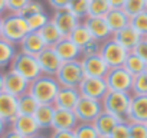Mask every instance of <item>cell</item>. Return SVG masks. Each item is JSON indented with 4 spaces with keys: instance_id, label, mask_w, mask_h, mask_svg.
<instances>
[{
    "instance_id": "44",
    "label": "cell",
    "mask_w": 147,
    "mask_h": 138,
    "mask_svg": "<svg viewBox=\"0 0 147 138\" xmlns=\"http://www.w3.org/2000/svg\"><path fill=\"white\" fill-rule=\"evenodd\" d=\"M71 0H48L49 6L53 9V10H63L68 7Z\"/></svg>"
},
{
    "instance_id": "43",
    "label": "cell",
    "mask_w": 147,
    "mask_h": 138,
    "mask_svg": "<svg viewBox=\"0 0 147 138\" xmlns=\"http://www.w3.org/2000/svg\"><path fill=\"white\" fill-rule=\"evenodd\" d=\"M131 52H134L137 56H140V58L147 63V39H146V38H143V39L138 42V45H137Z\"/></svg>"
},
{
    "instance_id": "12",
    "label": "cell",
    "mask_w": 147,
    "mask_h": 138,
    "mask_svg": "<svg viewBox=\"0 0 147 138\" xmlns=\"http://www.w3.org/2000/svg\"><path fill=\"white\" fill-rule=\"evenodd\" d=\"M38 63L40 68L42 75H49V76H55L59 71V68L62 65V60L58 58L56 52L53 50V48H45L38 56Z\"/></svg>"
},
{
    "instance_id": "10",
    "label": "cell",
    "mask_w": 147,
    "mask_h": 138,
    "mask_svg": "<svg viewBox=\"0 0 147 138\" xmlns=\"http://www.w3.org/2000/svg\"><path fill=\"white\" fill-rule=\"evenodd\" d=\"M28 88H29V81L25 79L18 72L12 71V69H7L6 72H3V92H7L18 98L25 92H28Z\"/></svg>"
},
{
    "instance_id": "42",
    "label": "cell",
    "mask_w": 147,
    "mask_h": 138,
    "mask_svg": "<svg viewBox=\"0 0 147 138\" xmlns=\"http://www.w3.org/2000/svg\"><path fill=\"white\" fill-rule=\"evenodd\" d=\"M100 46L101 42L92 39L90 43H87L82 49H81V56H90V55H98L100 53Z\"/></svg>"
},
{
    "instance_id": "5",
    "label": "cell",
    "mask_w": 147,
    "mask_h": 138,
    "mask_svg": "<svg viewBox=\"0 0 147 138\" xmlns=\"http://www.w3.org/2000/svg\"><path fill=\"white\" fill-rule=\"evenodd\" d=\"M9 69L18 72V74L22 75L25 79H28L29 82L33 81V79H36V78H39V76L42 75L36 56L23 53V52H20V50L15 55V58H13V60H12Z\"/></svg>"
},
{
    "instance_id": "34",
    "label": "cell",
    "mask_w": 147,
    "mask_h": 138,
    "mask_svg": "<svg viewBox=\"0 0 147 138\" xmlns=\"http://www.w3.org/2000/svg\"><path fill=\"white\" fill-rule=\"evenodd\" d=\"M74 134H75V138H101V135L98 134V131L92 124L80 122L74 129Z\"/></svg>"
},
{
    "instance_id": "41",
    "label": "cell",
    "mask_w": 147,
    "mask_h": 138,
    "mask_svg": "<svg viewBox=\"0 0 147 138\" xmlns=\"http://www.w3.org/2000/svg\"><path fill=\"white\" fill-rule=\"evenodd\" d=\"M30 0H6V9L9 13H20Z\"/></svg>"
},
{
    "instance_id": "51",
    "label": "cell",
    "mask_w": 147,
    "mask_h": 138,
    "mask_svg": "<svg viewBox=\"0 0 147 138\" xmlns=\"http://www.w3.org/2000/svg\"><path fill=\"white\" fill-rule=\"evenodd\" d=\"M29 138H48V137H46V135H43V134H36V135L29 137Z\"/></svg>"
},
{
    "instance_id": "6",
    "label": "cell",
    "mask_w": 147,
    "mask_h": 138,
    "mask_svg": "<svg viewBox=\"0 0 147 138\" xmlns=\"http://www.w3.org/2000/svg\"><path fill=\"white\" fill-rule=\"evenodd\" d=\"M98 55L102 58V60L107 63L108 68H118V66L124 65L128 50L124 49L120 43H117L113 38H110V39L101 42Z\"/></svg>"
},
{
    "instance_id": "32",
    "label": "cell",
    "mask_w": 147,
    "mask_h": 138,
    "mask_svg": "<svg viewBox=\"0 0 147 138\" xmlns=\"http://www.w3.org/2000/svg\"><path fill=\"white\" fill-rule=\"evenodd\" d=\"M66 9L82 22L88 16V0H71Z\"/></svg>"
},
{
    "instance_id": "7",
    "label": "cell",
    "mask_w": 147,
    "mask_h": 138,
    "mask_svg": "<svg viewBox=\"0 0 147 138\" xmlns=\"http://www.w3.org/2000/svg\"><path fill=\"white\" fill-rule=\"evenodd\" d=\"M133 75L128 74L123 66L118 68H110L107 75L104 76V81L107 84L108 91H117V92H130L133 86Z\"/></svg>"
},
{
    "instance_id": "29",
    "label": "cell",
    "mask_w": 147,
    "mask_h": 138,
    "mask_svg": "<svg viewBox=\"0 0 147 138\" xmlns=\"http://www.w3.org/2000/svg\"><path fill=\"white\" fill-rule=\"evenodd\" d=\"M39 33H40V36H42V39H43V42L46 43V46H49V48H53L63 36H62V33L58 30V27L49 20L40 30H39Z\"/></svg>"
},
{
    "instance_id": "9",
    "label": "cell",
    "mask_w": 147,
    "mask_h": 138,
    "mask_svg": "<svg viewBox=\"0 0 147 138\" xmlns=\"http://www.w3.org/2000/svg\"><path fill=\"white\" fill-rule=\"evenodd\" d=\"M78 91H80L81 96L102 101V98L108 92V88H107L104 78H87L85 76L82 79L81 85L78 86Z\"/></svg>"
},
{
    "instance_id": "40",
    "label": "cell",
    "mask_w": 147,
    "mask_h": 138,
    "mask_svg": "<svg viewBox=\"0 0 147 138\" xmlns=\"http://www.w3.org/2000/svg\"><path fill=\"white\" fill-rule=\"evenodd\" d=\"M111 138H130V127H128V121H120L115 128L113 129Z\"/></svg>"
},
{
    "instance_id": "27",
    "label": "cell",
    "mask_w": 147,
    "mask_h": 138,
    "mask_svg": "<svg viewBox=\"0 0 147 138\" xmlns=\"http://www.w3.org/2000/svg\"><path fill=\"white\" fill-rule=\"evenodd\" d=\"M16 53H18L16 45L7 42L3 38H0V69L9 68Z\"/></svg>"
},
{
    "instance_id": "13",
    "label": "cell",
    "mask_w": 147,
    "mask_h": 138,
    "mask_svg": "<svg viewBox=\"0 0 147 138\" xmlns=\"http://www.w3.org/2000/svg\"><path fill=\"white\" fill-rule=\"evenodd\" d=\"M51 22L58 27V30L62 33V36H69V33L81 23V20L77 16H74L68 9L55 10L53 16L51 17Z\"/></svg>"
},
{
    "instance_id": "26",
    "label": "cell",
    "mask_w": 147,
    "mask_h": 138,
    "mask_svg": "<svg viewBox=\"0 0 147 138\" xmlns=\"http://www.w3.org/2000/svg\"><path fill=\"white\" fill-rule=\"evenodd\" d=\"M123 68L125 69L128 74H131L133 76H137V75H140V74H143L146 71L147 63L140 56H137L134 52H128V55H127V58L124 60Z\"/></svg>"
},
{
    "instance_id": "19",
    "label": "cell",
    "mask_w": 147,
    "mask_h": 138,
    "mask_svg": "<svg viewBox=\"0 0 147 138\" xmlns=\"http://www.w3.org/2000/svg\"><path fill=\"white\" fill-rule=\"evenodd\" d=\"M128 122H147V95H131Z\"/></svg>"
},
{
    "instance_id": "11",
    "label": "cell",
    "mask_w": 147,
    "mask_h": 138,
    "mask_svg": "<svg viewBox=\"0 0 147 138\" xmlns=\"http://www.w3.org/2000/svg\"><path fill=\"white\" fill-rule=\"evenodd\" d=\"M84 75L87 78H104L108 72V66L102 60L100 55H90V56H81L80 59Z\"/></svg>"
},
{
    "instance_id": "39",
    "label": "cell",
    "mask_w": 147,
    "mask_h": 138,
    "mask_svg": "<svg viewBox=\"0 0 147 138\" xmlns=\"http://www.w3.org/2000/svg\"><path fill=\"white\" fill-rule=\"evenodd\" d=\"M130 138H147V125L144 122H128Z\"/></svg>"
},
{
    "instance_id": "8",
    "label": "cell",
    "mask_w": 147,
    "mask_h": 138,
    "mask_svg": "<svg viewBox=\"0 0 147 138\" xmlns=\"http://www.w3.org/2000/svg\"><path fill=\"white\" fill-rule=\"evenodd\" d=\"M102 111L104 109H102L101 101L91 99L87 96H81L75 108H74V112H75L78 122H82V124H92Z\"/></svg>"
},
{
    "instance_id": "21",
    "label": "cell",
    "mask_w": 147,
    "mask_h": 138,
    "mask_svg": "<svg viewBox=\"0 0 147 138\" xmlns=\"http://www.w3.org/2000/svg\"><path fill=\"white\" fill-rule=\"evenodd\" d=\"M113 39H114L117 43H120L124 49H127L128 52H131V50L138 45V42L143 39V36H141L136 29H133V27L128 25V26H125L124 29H121V30L113 33Z\"/></svg>"
},
{
    "instance_id": "28",
    "label": "cell",
    "mask_w": 147,
    "mask_h": 138,
    "mask_svg": "<svg viewBox=\"0 0 147 138\" xmlns=\"http://www.w3.org/2000/svg\"><path fill=\"white\" fill-rule=\"evenodd\" d=\"M74 43H75L80 49H82L87 43H90L94 38H92V35L90 33V30L87 29V26L81 22L75 29H74L71 33H69V36H68Z\"/></svg>"
},
{
    "instance_id": "15",
    "label": "cell",
    "mask_w": 147,
    "mask_h": 138,
    "mask_svg": "<svg viewBox=\"0 0 147 138\" xmlns=\"http://www.w3.org/2000/svg\"><path fill=\"white\" fill-rule=\"evenodd\" d=\"M82 23L87 26L92 38L98 42H104L110 38H113V32L110 30L107 22L104 17H94V16H87Z\"/></svg>"
},
{
    "instance_id": "52",
    "label": "cell",
    "mask_w": 147,
    "mask_h": 138,
    "mask_svg": "<svg viewBox=\"0 0 147 138\" xmlns=\"http://www.w3.org/2000/svg\"><path fill=\"white\" fill-rule=\"evenodd\" d=\"M0 38H2V16H0Z\"/></svg>"
},
{
    "instance_id": "2",
    "label": "cell",
    "mask_w": 147,
    "mask_h": 138,
    "mask_svg": "<svg viewBox=\"0 0 147 138\" xmlns=\"http://www.w3.org/2000/svg\"><path fill=\"white\" fill-rule=\"evenodd\" d=\"M59 88H61V85L58 84L55 76L40 75L39 78L29 82L28 92L39 104H53Z\"/></svg>"
},
{
    "instance_id": "23",
    "label": "cell",
    "mask_w": 147,
    "mask_h": 138,
    "mask_svg": "<svg viewBox=\"0 0 147 138\" xmlns=\"http://www.w3.org/2000/svg\"><path fill=\"white\" fill-rule=\"evenodd\" d=\"M120 121H121V119H118V118L114 117L113 114L102 111V112L95 118V121L92 122V125L95 127V129L98 131V134H100L101 137H107V135H111L113 129L115 128V125H117Z\"/></svg>"
},
{
    "instance_id": "20",
    "label": "cell",
    "mask_w": 147,
    "mask_h": 138,
    "mask_svg": "<svg viewBox=\"0 0 147 138\" xmlns=\"http://www.w3.org/2000/svg\"><path fill=\"white\" fill-rule=\"evenodd\" d=\"M19 46H20V52L28 53V55H32V56H38L45 48H48L46 43L43 42L40 33L39 32H33V30H30L22 39V42L19 43Z\"/></svg>"
},
{
    "instance_id": "45",
    "label": "cell",
    "mask_w": 147,
    "mask_h": 138,
    "mask_svg": "<svg viewBox=\"0 0 147 138\" xmlns=\"http://www.w3.org/2000/svg\"><path fill=\"white\" fill-rule=\"evenodd\" d=\"M48 138H75L74 131H52V134Z\"/></svg>"
},
{
    "instance_id": "22",
    "label": "cell",
    "mask_w": 147,
    "mask_h": 138,
    "mask_svg": "<svg viewBox=\"0 0 147 138\" xmlns=\"http://www.w3.org/2000/svg\"><path fill=\"white\" fill-rule=\"evenodd\" d=\"M18 115V98L7 92H0V118L10 124Z\"/></svg>"
},
{
    "instance_id": "24",
    "label": "cell",
    "mask_w": 147,
    "mask_h": 138,
    "mask_svg": "<svg viewBox=\"0 0 147 138\" xmlns=\"http://www.w3.org/2000/svg\"><path fill=\"white\" fill-rule=\"evenodd\" d=\"M104 19L113 33H115L130 25V17L127 16V13L123 9H110V12L104 16Z\"/></svg>"
},
{
    "instance_id": "56",
    "label": "cell",
    "mask_w": 147,
    "mask_h": 138,
    "mask_svg": "<svg viewBox=\"0 0 147 138\" xmlns=\"http://www.w3.org/2000/svg\"><path fill=\"white\" fill-rule=\"evenodd\" d=\"M146 125H147V122H146Z\"/></svg>"
},
{
    "instance_id": "17",
    "label": "cell",
    "mask_w": 147,
    "mask_h": 138,
    "mask_svg": "<svg viewBox=\"0 0 147 138\" xmlns=\"http://www.w3.org/2000/svg\"><path fill=\"white\" fill-rule=\"evenodd\" d=\"M81 98V94L78 91V88H66V86H61L55 101H53V107L55 108H61V109H72L75 108L78 99Z\"/></svg>"
},
{
    "instance_id": "53",
    "label": "cell",
    "mask_w": 147,
    "mask_h": 138,
    "mask_svg": "<svg viewBox=\"0 0 147 138\" xmlns=\"http://www.w3.org/2000/svg\"><path fill=\"white\" fill-rule=\"evenodd\" d=\"M101 138H111V137H110V135H107V137H101Z\"/></svg>"
},
{
    "instance_id": "48",
    "label": "cell",
    "mask_w": 147,
    "mask_h": 138,
    "mask_svg": "<svg viewBox=\"0 0 147 138\" xmlns=\"http://www.w3.org/2000/svg\"><path fill=\"white\" fill-rule=\"evenodd\" d=\"M7 125H9V124H7L5 119L0 118V137H2V135H3V132L7 129Z\"/></svg>"
},
{
    "instance_id": "18",
    "label": "cell",
    "mask_w": 147,
    "mask_h": 138,
    "mask_svg": "<svg viewBox=\"0 0 147 138\" xmlns=\"http://www.w3.org/2000/svg\"><path fill=\"white\" fill-rule=\"evenodd\" d=\"M53 50L56 52L58 58L62 62H69V60H78L81 59V49L74 43L68 36H63L55 46Z\"/></svg>"
},
{
    "instance_id": "46",
    "label": "cell",
    "mask_w": 147,
    "mask_h": 138,
    "mask_svg": "<svg viewBox=\"0 0 147 138\" xmlns=\"http://www.w3.org/2000/svg\"><path fill=\"white\" fill-rule=\"evenodd\" d=\"M0 138H25V137H23V135H20L19 132H16L15 129L9 128V129H6V131L3 132V135L0 137Z\"/></svg>"
},
{
    "instance_id": "16",
    "label": "cell",
    "mask_w": 147,
    "mask_h": 138,
    "mask_svg": "<svg viewBox=\"0 0 147 138\" xmlns=\"http://www.w3.org/2000/svg\"><path fill=\"white\" fill-rule=\"evenodd\" d=\"M9 125H10L12 129H15L16 132H19L25 138L33 137V135L39 134V131H40V128H39L36 119L33 118V115H22V114H19Z\"/></svg>"
},
{
    "instance_id": "4",
    "label": "cell",
    "mask_w": 147,
    "mask_h": 138,
    "mask_svg": "<svg viewBox=\"0 0 147 138\" xmlns=\"http://www.w3.org/2000/svg\"><path fill=\"white\" fill-rule=\"evenodd\" d=\"M58 84L61 86L66 88H78L85 78L84 71L80 59L78 60H69V62H62L58 74L55 75Z\"/></svg>"
},
{
    "instance_id": "49",
    "label": "cell",
    "mask_w": 147,
    "mask_h": 138,
    "mask_svg": "<svg viewBox=\"0 0 147 138\" xmlns=\"http://www.w3.org/2000/svg\"><path fill=\"white\" fill-rule=\"evenodd\" d=\"M6 0H0V16H2L5 12H6Z\"/></svg>"
},
{
    "instance_id": "3",
    "label": "cell",
    "mask_w": 147,
    "mask_h": 138,
    "mask_svg": "<svg viewBox=\"0 0 147 138\" xmlns=\"http://www.w3.org/2000/svg\"><path fill=\"white\" fill-rule=\"evenodd\" d=\"M102 109L105 112L113 114L121 121H127L128 109L131 104V94L130 92H117V91H108L105 96L101 101Z\"/></svg>"
},
{
    "instance_id": "50",
    "label": "cell",
    "mask_w": 147,
    "mask_h": 138,
    "mask_svg": "<svg viewBox=\"0 0 147 138\" xmlns=\"http://www.w3.org/2000/svg\"><path fill=\"white\" fill-rule=\"evenodd\" d=\"M0 92H3V72L0 71Z\"/></svg>"
},
{
    "instance_id": "25",
    "label": "cell",
    "mask_w": 147,
    "mask_h": 138,
    "mask_svg": "<svg viewBox=\"0 0 147 138\" xmlns=\"http://www.w3.org/2000/svg\"><path fill=\"white\" fill-rule=\"evenodd\" d=\"M53 115H55L53 104H39V107L36 108V111L33 114V118L36 119L40 129H46V128L52 127Z\"/></svg>"
},
{
    "instance_id": "35",
    "label": "cell",
    "mask_w": 147,
    "mask_h": 138,
    "mask_svg": "<svg viewBox=\"0 0 147 138\" xmlns=\"http://www.w3.org/2000/svg\"><path fill=\"white\" fill-rule=\"evenodd\" d=\"M49 20H51V19H49V16L46 15V12L36 13V15H32V16H28V17H26L28 26H29V29L33 30V32H39Z\"/></svg>"
},
{
    "instance_id": "14",
    "label": "cell",
    "mask_w": 147,
    "mask_h": 138,
    "mask_svg": "<svg viewBox=\"0 0 147 138\" xmlns=\"http://www.w3.org/2000/svg\"><path fill=\"white\" fill-rule=\"evenodd\" d=\"M78 119L75 117V112L72 109H61L55 108V115L52 121V129L55 131H74L78 125Z\"/></svg>"
},
{
    "instance_id": "33",
    "label": "cell",
    "mask_w": 147,
    "mask_h": 138,
    "mask_svg": "<svg viewBox=\"0 0 147 138\" xmlns=\"http://www.w3.org/2000/svg\"><path fill=\"white\" fill-rule=\"evenodd\" d=\"M130 26L136 29L143 38L147 36V9L133 17H130Z\"/></svg>"
},
{
    "instance_id": "31",
    "label": "cell",
    "mask_w": 147,
    "mask_h": 138,
    "mask_svg": "<svg viewBox=\"0 0 147 138\" xmlns=\"http://www.w3.org/2000/svg\"><path fill=\"white\" fill-rule=\"evenodd\" d=\"M110 9L108 0H88V16L104 17Z\"/></svg>"
},
{
    "instance_id": "36",
    "label": "cell",
    "mask_w": 147,
    "mask_h": 138,
    "mask_svg": "<svg viewBox=\"0 0 147 138\" xmlns=\"http://www.w3.org/2000/svg\"><path fill=\"white\" fill-rule=\"evenodd\" d=\"M147 9L146 0H125V5L123 7V10L127 13L128 17H133L141 12H144Z\"/></svg>"
},
{
    "instance_id": "47",
    "label": "cell",
    "mask_w": 147,
    "mask_h": 138,
    "mask_svg": "<svg viewBox=\"0 0 147 138\" xmlns=\"http://www.w3.org/2000/svg\"><path fill=\"white\" fill-rule=\"evenodd\" d=\"M111 9H123L125 5V0H108Z\"/></svg>"
},
{
    "instance_id": "1",
    "label": "cell",
    "mask_w": 147,
    "mask_h": 138,
    "mask_svg": "<svg viewBox=\"0 0 147 138\" xmlns=\"http://www.w3.org/2000/svg\"><path fill=\"white\" fill-rule=\"evenodd\" d=\"M30 32L26 17L19 13H7L2 16V38L13 45H19Z\"/></svg>"
},
{
    "instance_id": "54",
    "label": "cell",
    "mask_w": 147,
    "mask_h": 138,
    "mask_svg": "<svg viewBox=\"0 0 147 138\" xmlns=\"http://www.w3.org/2000/svg\"><path fill=\"white\" fill-rule=\"evenodd\" d=\"M146 5H147V0H146Z\"/></svg>"
},
{
    "instance_id": "37",
    "label": "cell",
    "mask_w": 147,
    "mask_h": 138,
    "mask_svg": "<svg viewBox=\"0 0 147 138\" xmlns=\"http://www.w3.org/2000/svg\"><path fill=\"white\" fill-rule=\"evenodd\" d=\"M131 95H147V74L146 72L133 78Z\"/></svg>"
},
{
    "instance_id": "30",
    "label": "cell",
    "mask_w": 147,
    "mask_h": 138,
    "mask_svg": "<svg viewBox=\"0 0 147 138\" xmlns=\"http://www.w3.org/2000/svg\"><path fill=\"white\" fill-rule=\"evenodd\" d=\"M38 107H39V102L29 92H25L23 95L18 96V109H19V114H22V115H33Z\"/></svg>"
},
{
    "instance_id": "55",
    "label": "cell",
    "mask_w": 147,
    "mask_h": 138,
    "mask_svg": "<svg viewBox=\"0 0 147 138\" xmlns=\"http://www.w3.org/2000/svg\"><path fill=\"white\" fill-rule=\"evenodd\" d=\"M146 39H147V36H146Z\"/></svg>"
},
{
    "instance_id": "38",
    "label": "cell",
    "mask_w": 147,
    "mask_h": 138,
    "mask_svg": "<svg viewBox=\"0 0 147 138\" xmlns=\"http://www.w3.org/2000/svg\"><path fill=\"white\" fill-rule=\"evenodd\" d=\"M42 12H45L43 5L40 2H38V0H30L19 15H22L23 17H28V16H32V15H36V13H42Z\"/></svg>"
}]
</instances>
